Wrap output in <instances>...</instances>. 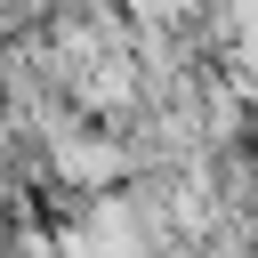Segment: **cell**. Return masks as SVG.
Returning <instances> with one entry per match:
<instances>
[{"mask_svg":"<svg viewBox=\"0 0 258 258\" xmlns=\"http://www.w3.org/2000/svg\"><path fill=\"white\" fill-rule=\"evenodd\" d=\"M250 161H258V153H250Z\"/></svg>","mask_w":258,"mask_h":258,"instance_id":"6da1fadb","label":"cell"}]
</instances>
